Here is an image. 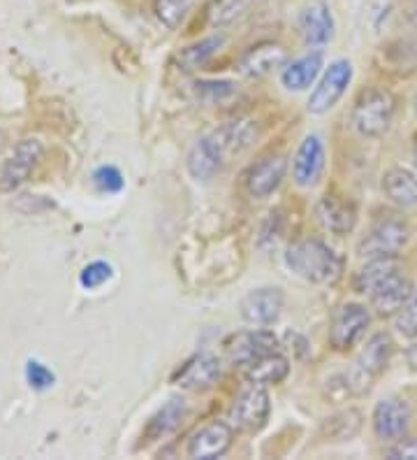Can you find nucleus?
Returning a JSON list of instances; mask_svg holds the SVG:
<instances>
[{
  "instance_id": "obj_1",
  "label": "nucleus",
  "mask_w": 417,
  "mask_h": 460,
  "mask_svg": "<svg viewBox=\"0 0 417 460\" xmlns=\"http://www.w3.org/2000/svg\"><path fill=\"white\" fill-rule=\"evenodd\" d=\"M285 265L311 284H334L343 272V261L339 253L316 237L292 242L285 252Z\"/></svg>"
},
{
  "instance_id": "obj_2",
  "label": "nucleus",
  "mask_w": 417,
  "mask_h": 460,
  "mask_svg": "<svg viewBox=\"0 0 417 460\" xmlns=\"http://www.w3.org/2000/svg\"><path fill=\"white\" fill-rule=\"evenodd\" d=\"M411 230L408 224L396 214H383L373 221L371 228L357 244L360 259H396L399 252L406 247Z\"/></svg>"
},
{
  "instance_id": "obj_3",
  "label": "nucleus",
  "mask_w": 417,
  "mask_h": 460,
  "mask_svg": "<svg viewBox=\"0 0 417 460\" xmlns=\"http://www.w3.org/2000/svg\"><path fill=\"white\" fill-rule=\"evenodd\" d=\"M396 112L395 96L385 89H364L352 105V126L364 137H380L389 130Z\"/></svg>"
},
{
  "instance_id": "obj_4",
  "label": "nucleus",
  "mask_w": 417,
  "mask_h": 460,
  "mask_svg": "<svg viewBox=\"0 0 417 460\" xmlns=\"http://www.w3.org/2000/svg\"><path fill=\"white\" fill-rule=\"evenodd\" d=\"M392 337L387 332H376V335L364 344L360 356L352 363L351 372H348V391L355 395L367 394L373 382L387 370V363L392 358Z\"/></svg>"
},
{
  "instance_id": "obj_5",
  "label": "nucleus",
  "mask_w": 417,
  "mask_h": 460,
  "mask_svg": "<svg viewBox=\"0 0 417 460\" xmlns=\"http://www.w3.org/2000/svg\"><path fill=\"white\" fill-rule=\"evenodd\" d=\"M272 414V400L267 386L248 384L230 407V426L241 432H257L267 426Z\"/></svg>"
},
{
  "instance_id": "obj_6",
  "label": "nucleus",
  "mask_w": 417,
  "mask_h": 460,
  "mask_svg": "<svg viewBox=\"0 0 417 460\" xmlns=\"http://www.w3.org/2000/svg\"><path fill=\"white\" fill-rule=\"evenodd\" d=\"M371 323L369 309L360 303L341 305L329 323V344L334 351H351L360 342Z\"/></svg>"
},
{
  "instance_id": "obj_7",
  "label": "nucleus",
  "mask_w": 417,
  "mask_h": 460,
  "mask_svg": "<svg viewBox=\"0 0 417 460\" xmlns=\"http://www.w3.org/2000/svg\"><path fill=\"white\" fill-rule=\"evenodd\" d=\"M225 351H228L230 363L246 370V367L256 363V360L265 358V356L269 354H276L278 337L274 335L272 331H267V328L237 332V335H232L228 340Z\"/></svg>"
},
{
  "instance_id": "obj_8",
  "label": "nucleus",
  "mask_w": 417,
  "mask_h": 460,
  "mask_svg": "<svg viewBox=\"0 0 417 460\" xmlns=\"http://www.w3.org/2000/svg\"><path fill=\"white\" fill-rule=\"evenodd\" d=\"M42 154H45V145L35 137L19 142L0 170V191L12 193L22 184H26L30 172L38 168Z\"/></svg>"
},
{
  "instance_id": "obj_9",
  "label": "nucleus",
  "mask_w": 417,
  "mask_h": 460,
  "mask_svg": "<svg viewBox=\"0 0 417 460\" xmlns=\"http://www.w3.org/2000/svg\"><path fill=\"white\" fill-rule=\"evenodd\" d=\"M222 376V363L213 354H195L193 358L186 360L177 372H174L172 382L184 391L190 394H204L209 388L216 386Z\"/></svg>"
},
{
  "instance_id": "obj_10",
  "label": "nucleus",
  "mask_w": 417,
  "mask_h": 460,
  "mask_svg": "<svg viewBox=\"0 0 417 460\" xmlns=\"http://www.w3.org/2000/svg\"><path fill=\"white\" fill-rule=\"evenodd\" d=\"M352 82V63L341 58V61H334L327 67V73L323 75L320 84L316 86V91L308 98V112L311 114H325L329 112L336 102L343 98V93L348 91Z\"/></svg>"
},
{
  "instance_id": "obj_11",
  "label": "nucleus",
  "mask_w": 417,
  "mask_h": 460,
  "mask_svg": "<svg viewBox=\"0 0 417 460\" xmlns=\"http://www.w3.org/2000/svg\"><path fill=\"white\" fill-rule=\"evenodd\" d=\"M285 172H288V161L281 154H269L260 158L257 164L250 165L244 172V189L250 198H269L283 184Z\"/></svg>"
},
{
  "instance_id": "obj_12",
  "label": "nucleus",
  "mask_w": 417,
  "mask_h": 460,
  "mask_svg": "<svg viewBox=\"0 0 417 460\" xmlns=\"http://www.w3.org/2000/svg\"><path fill=\"white\" fill-rule=\"evenodd\" d=\"M283 305H285V296L281 288H274V287H262L256 288V291L246 293L241 297V316H244L246 323L256 328H267L274 326L283 312Z\"/></svg>"
},
{
  "instance_id": "obj_13",
  "label": "nucleus",
  "mask_w": 417,
  "mask_h": 460,
  "mask_svg": "<svg viewBox=\"0 0 417 460\" xmlns=\"http://www.w3.org/2000/svg\"><path fill=\"white\" fill-rule=\"evenodd\" d=\"M411 428V407L406 400L385 398L373 410V432L383 442H399Z\"/></svg>"
},
{
  "instance_id": "obj_14",
  "label": "nucleus",
  "mask_w": 417,
  "mask_h": 460,
  "mask_svg": "<svg viewBox=\"0 0 417 460\" xmlns=\"http://www.w3.org/2000/svg\"><path fill=\"white\" fill-rule=\"evenodd\" d=\"M225 158H228V154L222 149L216 133H209L190 146L186 165H188V172L193 180L209 181L221 172L222 165H225Z\"/></svg>"
},
{
  "instance_id": "obj_15",
  "label": "nucleus",
  "mask_w": 417,
  "mask_h": 460,
  "mask_svg": "<svg viewBox=\"0 0 417 460\" xmlns=\"http://www.w3.org/2000/svg\"><path fill=\"white\" fill-rule=\"evenodd\" d=\"M234 439V428L230 423L222 421H212L206 423L204 428L195 432L193 438L188 439V447H186V454L190 458L197 460H213L221 458L230 451Z\"/></svg>"
},
{
  "instance_id": "obj_16",
  "label": "nucleus",
  "mask_w": 417,
  "mask_h": 460,
  "mask_svg": "<svg viewBox=\"0 0 417 460\" xmlns=\"http://www.w3.org/2000/svg\"><path fill=\"white\" fill-rule=\"evenodd\" d=\"M415 293L413 281L404 275V270H395L392 275L385 277L378 287L369 293L371 297V307L378 312L380 316H395L404 305L408 303V297Z\"/></svg>"
},
{
  "instance_id": "obj_17",
  "label": "nucleus",
  "mask_w": 417,
  "mask_h": 460,
  "mask_svg": "<svg viewBox=\"0 0 417 460\" xmlns=\"http://www.w3.org/2000/svg\"><path fill=\"white\" fill-rule=\"evenodd\" d=\"M325 170V145L320 135H308L292 158V180L301 189H311L320 181Z\"/></svg>"
},
{
  "instance_id": "obj_18",
  "label": "nucleus",
  "mask_w": 417,
  "mask_h": 460,
  "mask_svg": "<svg viewBox=\"0 0 417 460\" xmlns=\"http://www.w3.org/2000/svg\"><path fill=\"white\" fill-rule=\"evenodd\" d=\"M316 217L327 233L332 235H348L357 226V208L352 200L327 193L317 200Z\"/></svg>"
},
{
  "instance_id": "obj_19",
  "label": "nucleus",
  "mask_w": 417,
  "mask_h": 460,
  "mask_svg": "<svg viewBox=\"0 0 417 460\" xmlns=\"http://www.w3.org/2000/svg\"><path fill=\"white\" fill-rule=\"evenodd\" d=\"M285 63H288L285 47L276 45V42H260V45L250 47L239 58V73L246 79H262L278 67H285Z\"/></svg>"
},
{
  "instance_id": "obj_20",
  "label": "nucleus",
  "mask_w": 417,
  "mask_h": 460,
  "mask_svg": "<svg viewBox=\"0 0 417 460\" xmlns=\"http://www.w3.org/2000/svg\"><path fill=\"white\" fill-rule=\"evenodd\" d=\"M186 416H188V404L181 398L169 400L167 404H162V410H158L156 414L151 416V421L146 423L144 432H142V442H161V439H165L167 435H172L184 423Z\"/></svg>"
},
{
  "instance_id": "obj_21",
  "label": "nucleus",
  "mask_w": 417,
  "mask_h": 460,
  "mask_svg": "<svg viewBox=\"0 0 417 460\" xmlns=\"http://www.w3.org/2000/svg\"><path fill=\"white\" fill-rule=\"evenodd\" d=\"M300 33L306 45L323 47L334 35V19L327 5H308L300 14Z\"/></svg>"
},
{
  "instance_id": "obj_22",
  "label": "nucleus",
  "mask_w": 417,
  "mask_h": 460,
  "mask_svg": "<svg viewBox=\"0 0 417 460\" xmlns=\"http://www.w3.org/2000/svg\"><path fill=\"white\" fill-rule=\"evenodd\" d=\"M383 193L399 208H415L417 174L408 168H389L383 174Z\"/></svg>"
},
{
  "instance_id": "obj_23",
  "label": "nucleus",
  "mask_w": 417,
  "mask_h": 460,
  "mask_svg": "<svg viewBox=\"0 0 417 460\" xmlns=\"http://www.w3.org/2000/svg\"><path fill=\"white\" fill-rule=\"evenodd\" d=\"M320 70H323V54L313 51V54H306L297 61L288 63L281 73V82L290 91H306L316 82Z\"/></svg>"
},
{
  "instance_id": "obj_24",
  "label": "nucleus",
  "mask_w": 417,
  "mask_h": 460,
  "mask_svg": "<svg viewBox=\"0 0 417 460\" xmlns=\"http://www.w3.org/2000/svg\"><path fill=\"white\" fill-rule=\"evenodd\" d=\"M216 137L221 140L222 149L228 156L234 154L246 152L248 146H253V142L257 140V126L248 119H239V121H230V124L221 126L218 130H213Z\"/></svg>"
},
{
  "instance_id": "obj_25",
  "label": "nucleus",
  "mask_w": 417,
  "mask_h": 460,
  "mask_svg": "<svg viewBox=\"0 0 417 460\" xmlns=\"http://www.w3.org/2000/svg\"><path fill=\"white\" fill-rule=\"evenodd\" d=\"M290 375V363L285 356L269 354L265 358L256 360L253 365L246 367V379L250 384H260V386H276Z\"/></svg>"
},
{
  "instance_id": "obj_26",
  "label": "nucleus",
  "mask_w": 417,
  "mask_h": 460,
  "mask_svg": "<svg viewBox=\"0 0 417 460\" xmlns=\"http://www.w3.org/2000/svg\"><path fill=\"white\" fill-rule=\"evenodd\" d=\"M222 45H225V38H222V35H212V38H204L200 40V42H195V45L186 47V49H181V54L177 57L178 70H181V73H195V70H200V67H204L206 63L216 57Z\"/></svg>"
},
{
  "instance_id": "obj_27",
  "label": "nucleus",
  "mask_w": 417,
  "mask_h": 460,
  "mask_svg": "<svg viewBox=\"0 0 417 460\" xmlns=\"http://www.w3.org/2000/svg\"><path fill=\"white\" fill-rule=\"evenodd\" d=\"M190 93L202 105H222L239 93V86L230 79H200L190 84Z\"/></svg>"
},
{
  "instance_id": "obj_28",
  "label": "nucleus",
  "mask_w": 417,
  "mask_h": 460,
  "mask_svg": "<svg viewBox=\"0 0 417 460\" xmlns=\"http://www.w3.org/2000/svg\"><path fill=\"white\" fill-rule=\"evenodd\" d=\"M253 3L256 0H209L206 19L213 29H222V26H230V23L244 17L246 12L253 7Z\"/></svg>"
},
{
  "instance_id": "obj_29",
  "label": "nucleus",
  "mask_w": 417,
  "mask_h": 460,
  "mask_svg": "<svg viewBox=\"0 0 417 460\" xmlns=\"http://www.w3.org/2000/svg\"><path fill=\"white\" fill-rule=\"evenodd\" d=\"M395 270H399L396 259H371L360 272H357L355 288L360 293H371L373 288L378 287L385 277L392 275Z\"/></svg>"
},
{
  "instance_id": "obj_30",
  "label": "nucleus",
  "mask_w": 417,
  "mask_h": 460,
  "mask_svg": "<svg viewBox=\"0 0 417 460\" xmlns=\"http://www.w3.org/2000/svg\"><path fill=\"white\" fill-rule=\"evenodd\" d=\"M193 5L195 0H156V17L165 23L167 29L177 31L186 22Z\"/></svg>"
},
{
  "instance_id": "obj_31",
  "label": "nucleus",
  "mask_w": 417,
  "mask_h": 460,
  "mask_svg": "<svg viewBox=\"0 0 417 460\" xmlns=\"http://www.w3.org/2000/svg\"><path fill=\"white\" fill-rule=\"evenodd\" d=\"M395 328L404 337H411V340L417 337V288L408 297V303L395 314Z\"/></svg>"
},
{
  "instance_id": "obj_32",
  "label": "nucleus",
  "mask_w": 417,
  "mask_h": 460,
  "mask_svg": "<svg viewBox=\"0 0 417 460\" xmlns=\"http://www.w3.org/2000/svg\"><path fill=\"white\" fill-rule=\"evenodd\" d=\"M111 277H114V270H111L109 263H105V261H93V263H89L82 270L79 281H82L83 288L95 291V288H100L102 284H107Z\"/></svg>"
},
{
  "instance_id": "obj_33",
  "label": "nucleus",
  "mask_w": 417,
  "mask_h": 460,
  "mask_svg": "<svg viewBox=\"0 0 417 460\" xmlns=\"http://www.w3.org/2000/svg\"><path fill=\"white\" fill-rule=\"evenodd\" d=\"M93 184L98 191L102 193H118L126 186L121 170L114 168V165H102L93 172Z\"/></svg>"
},
{
  "instance_id": "obj_34",
  "label": "nucleus",
  "mask_w": 417,
  "mask_h": 460,
  "mask_svg": "<svg viewBox=\"0 0 417 460\" xmlns=\"http://www.w3.org/2000/svg\"><path fill=\"white\" fill-rule=\"evenodd\" d=\"M26 382L30 384V388H35V391H47V388L54 386L56 375L47 367L45 363H39V360H28Z\"/></svg>"
},
{
  "instance_id": "obj_35",
  "label": "nucleus",
  "mask_w": 417,
  "mask_h": 460,
  "mask_svg": "<svg viewBox=\"0 0 417 460\" xmlns=\"http://www.w3.org/2000/svg\"><path fill=\"white\" fill-rule=\"evenodd\" d=\"M387 458L417 460V442L415 439H406V438L399 439V442H395V447H392V449H387Z\"/></svg>"
},
{
  "instance_id": "obj_36",
  "label": "nucleus",
  "mask_w": 417,
  "mask_h": 460,
  "mask_svg": "<svg viewBox=\"0 0 417 460\" xmlns=\"http://www.w3.org/2000/svg\"><path fill=\"white\" fill-rule=\"evenodd\" d=\"M404 14H406L408 22L417 29V0H406V3H404Z\"/></svg>"
},
{
  "instance_id": "obj_37",
  "label": "nucleus",
  "mask_w": 417,
  "mask_h": 460,
  "mask_svg": "<svg viewBox=\"0 0 417 460\" xmlns=\"http://www.w3.org/2000/svg\"><path fill=\"white\" fill-rule=\"evenodd\" d=\"M413 158H415V165H417V137H415V145H413Z\"/></svg>"
}]
</instances>
